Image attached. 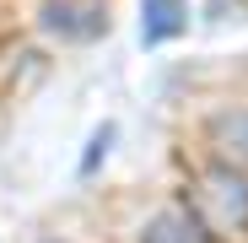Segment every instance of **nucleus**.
Segmentation results:
<instances>
[{"label": "nucleus", "mask_w": 248, "mask_h": 243, "mask_svg": "<svg viewBox=\"0 0 248 243\" xmlns=\"http://www.w3.org/2000/svg\"><path fill=\"white\" fill-rule=\"evenodd\" d=\"M189 22L184 0H140V38L146 44H168V38H178Z\"/></svg>", "instance_id": "7ed1b4c3"}, {"label": "nucleus", "mask_w": 248, "mask_h": 243, "mask_svg": "<svg viewBox=\"0 0 248 243\" xmlns=\"http://www.w3.org/2000/svg\"><path fill=\"white\" fill-rule=\"evenodd\" d=\"M44 27L54 38H70V44H92V38L108 27V16L92 6V0H49L44 6Z\"/></svg>", "instance_id": "f03ea898"}, {"label": "nucleus", "mask_w": 248, "mask_h": 243, "mask_svg": "<svg viewBox=\"0 0 248 243\" xmlns=\"http://www.w3.org/2000/svg\"><path fill=\"white\" fill-rule=\"evenodd\" d=\"M140 243H205V227H200L194 211H162V216L146 222Z\"/></svg>", "instance_id": "20e7f679"}, {"label": "nucleus", "mask_w": 248, "mask_h": 243, "mask_svg": "<svg viewBox=\"0 0 248 243\" xmlns=\"http://www.w3.org/2000/svg\"><path fill=\"white\" fill-rule=\"evenodd\" d=\"M211 141L232 157V162H248V108H232L211 125Z\"/></svg>", "instance_id": "39448f33"}, {"label": "nucleus", "mask_w": 248, "mask_h": 243, "mask_svg": "<svg viewBox=\"0 0 248 243\" xmlns=\"http://www.w3.org/2000/svg\"><path fill=\"white\" fill-rule=\"evenodd\" d=\"M194 216L216 238H243L248 232V178L232 168H205L194 178Z\"/></svg>", "instance_id": "f257e3e1"}]
</instances>
